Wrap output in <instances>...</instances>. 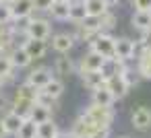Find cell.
<instances>
[{
  "label": "cell",
  "instance_id": "1",
  "mask_svg": "<svg viewBox=\"0 0 151 138\" xmlns=\"http://www.w3.org/2000/svg\"><path fill=\"white\" fill-rule=\"evenodd\" d=\"M83 115H85L95 128H110L112 122H114V111H112V107H99V105H93V103H91V107H87V109L83 111Z\"/></svg>",
  "mask_w": 151,
  "mask_h": 138
},
{
  "label": "cell",
  "instance_id": "2",
  "mask_svg": "<svg viewBox=\"0 0 151 138\" xmlns=\"http://www.w3.org/2000/svg\"><path fill=\"white\" fill-rule=\"evenodd\" d=\"M25 35H27L29 39H42V41H48V37L52 35L50 21H48V19H42V17L31 15V23H29V27H27Z\"/></svg>",
  "mask_w": 151,
  "mask_h": 138
},
{
  "label": "cell",
  "instance_id": "3",
  "mask_svg": "<svg viewBox=\"0 0 151 138\" xmlns=\"http://www.w3.org/2000/svg\"><path fill=\"white\" fill-rule=\"evenodd\" d=\"M91 52L99 54L104 60H112L114 58V37H110L108 33H97L91 41H89Z\"/></svg>",
  "mask_w": 151,
  "mask_h": 138
},
{
  "label": "cell",
  "instance_id": "4",
  "mask_svg": "<svg viewBox=\"0 0 151 138\" xmlns=\"http://www.w3.org/2000/svg\"><path fill=\"white\" fill-rule=\"evenodd\" d=\"M137 52V46L134 41H130L128 37H120V39H114V58L122 60V62H128Z\"/></svg>",
  "mask_w": 151,
  "mask_h": 138
},
{
  "label": "cell",
  "instance_id": "5",
  "mask_svg": "<svg viewBox=\"0 0 151 138\" xmlns=\"http://www.w3.org/2000/svg\"><path fill=\"white\" fill-rule=\"evenodd\" d=\"M106 89L112 93L114 99H122V97H126L130 87H128V83L124 80L122 74H116V76H108L106 78Z\"/></svg>",
  "mask_w": 151,
  "mask_h": 138
},
{
  "label": "cell",
  "instance_id": "6",
  "mask_svg": "<svg viewBox=\"0 0 151 138\" xmlns=\"http://www.w3.org/2000/svg\"><path fill=\"white\" fill-rule=\"evenodd\" d=\"M54 76H52V70L48 68V66H40V68H35V70H31L29 74H27V83L29 85H33L35 89H44L50 80H52Z\"/></svg>",
  "mask_w": 151,
  "mask_h": 138
},
{
  "label": "cell",
  "instance_id": "7",
  "mask_svg": "<svg viewBox=\"0 0 151 138\" xmlns=\"http://www.w3.org/2000/svg\"><path fill=\"white\" fill-rule=\"evenodd\" d=\"M130 122H132V126H134L137 130H141V132L149 130V128H151V109H149V107H137V109L132 111V115H130Z\"/></svg>",
  "mask_w": 151,
  "mask_h": 138
},
{
  "label": "cell",
  "instance_id": "8",
  "mask_svg": "<svg viewBox=\"0 0 151 138\" xmlns=\"http://www.w3.org/2000/svg\"><path fill=\"white\" fill-rule=\"evenodd\" d=\"M33 105H35V101H31V99H23V97H17V95H15L13 101H11V111L17 113V115L23 117V120H29Z\"/></svg>",
  "mask_w": 151,
  "mask_h": 138
},
{
  "label": "cell",
  "instance_id": "9",
  "mask_svg": "<svg viewBox=\"0 0 151 138\" xmlns=\"http://www.w3.org/2000/svg\"><path fill=\"white\" fill-rule=\"evenodd\" d=\"M104 58L99 56V54H95V52H87L83 58H81V62H79V72H87V70H101V66H104Z\"/></svg>",
  "mask_w": 151,
  "mask_h": 138
},
{
  "label": "cell",
  "instance_id": "10",
  "mask_svg": "<svg viewBox=\"0 0 151 138\" xmlns=\"http://www.w3.org/2000/svg\"><path fill=\"white\" fill-rule=\"evenodd\" d=\"M81 78H83V85H85L89 91H97V89L106 87V76L101 74V70H87V72H81Z\"/></svg>",
  "mask_w": 151,
  "mask_h": 138
},
{
  "label": "cell",
  "instance_id": "11",
  "mask_svg": "<svg viewBox=\"0 0 151 138\" xmlns=\"http://www.w3.org/2000/svg\"><path fill=\"white\" fill-rule=\"evenodd\" d=\"M73 46H75V35H70V33H56L52 37V48L62 56L68 54L73 50Z\"/></svg>",
  "mask_w": 151,
  "mask_h": 138
},
{
  "label": "cell",
  "instance_id": "12",
  "mask_svg": "<svg viewBox=\"0 0 151 138\" xmlns=\"http://www.w3.org/2000/svg\"><path fill=\"white\" fill-rule=\"evenodd\" d=\"M23 50L27 52V56H29L31 60H40V58L46 56V52H48V43L42 41V39H27V41L23 43Z\"/></svg>",
  "mask_w": 151,
  "mask_h": 138
},
{
  "label": "cell",
  "instance_id": "13",
  "mask_svg": "<svg viewBox=\"0 0 151 138\" xmlns=\"http://www.w3.org/2000/svg\"><path fill=\"white\" fill-rule=\"evenodd\" d=\"M85 19H87V11H85L83 0H70V6H68V21H73L75 25H81V23H85Z\"/></svg>",
  "mask_w": 151,
  "mask_h": 138
},
{
  "label": "cell",
  "instance_id": "14",
  "mask_svg": "<svg viewBox=\"0 0 151 138\" xmlns=\"http://www.w3.org/2000/svg\"><path fill=\"white\" fill-rule=\"evenodd\" d=\"M0 120H2V124H4V128H6L9 136H17V132H19L21 124L25 122L23 117H19V115H17V113H13L11 109H9V111H4Z\"/></svg>",
  "mask_w": 151,
  "mask_h": 138
},
{
  "label": "cell",
  "instance_id": "15",
  "mask_svg": "<svg viewBox=\"0 0 151 138\" xmlns=\"http://www.w3.org/2000/svg\"><path fill=\"white\" fill-rule=\"evenodd\" d=\"M11 13H13V19L31 17L33 15V0H15L11 4Z\"/></svg>",
  "mask_w": 151,
  "mask_h": 138
},
{
  "label": "cell",
  "instance_id": "16",
  "mask_svg": "<svg viewBox=\"0 0 151 138\" xmlns=\"http://www.w3.org/2000/svg\"><path fill=\"white\" fill-rule=\"evenodd\" d=\"M9 60H11V64L15 66V70L17 68H27L33 60L27 56V52L23 50V46H19V48H15L11 54H9Z\"/></svg>",
  "mask_w": 151,
  "mask_h": 138
},
{
  "label": "cell",
  "instance_id": "17",
  "mask_svg": "<svg viewBox=\"0 0 151 138\" xmlns=\"http://www.w3.org/2000/svg\"><path fill=\"white\" fill-rule=\"evenodd\" d=\"M85 11H87V19H99L101 15L108 13V6L104 4V0H83Z\"/></svg>",
  "mask_w": 151,
  "mask_h": 138
},
{
  "label": "cell",
  "instance_id": "18",
  "mask_svg": "<svg viewBox=\"0 0 151 138\" xmlns=\"http://www.w3.org/2000/svg\"><path fill=\"white\" fill-rule=\"evenodd\" d=\"M132 25H134L139 31L149 33V31H151V13H147V11H134V15H132Z\"/></svg>",
  "mask_w": 151,
  "mask_h": 138
},
{
  "label": "cell",
  "instance_id": "19",
  "mask_svg": "<svg viewBox=\"0 0 151 138\" xmlns=\"http://www.w3.org/2000/svg\"><path fill=\"white\" fill-rule=\"evenodd\" d=\"M114 101H116V99L112 97V93H110L106 87L93 91V97H91V103H93V105H99V107H112Z\"/></svg>",
  "mask_w": 151,
  "mask_h": 138
},
{
  "label": "cell",
  "instance_id": "20",
  "mask_svg": "<svg viewBox=\"0 0 151 138\" xmlns=\"http://www.w3.org/2000/svg\"><path fill=\"white\" fill-rule=\"evenodd\" d=\"M137 72L143 76V78H151V48H145L141 58H139V66H137Z\"/></svg>",
  "mask_w": 151,
  "mask_h": 138
},
{
  "label": "cell",
  "instance_id": "21",
  "mask_svg": "<svg viewBox=\"0 0 151 138\" xmlns=\"http://www.w3.org/2000/svg\"><path fill=\"white\" fill-rule=\"evenodd\" d=\"M60 132L58 124L54 120H48L44 124H37V138H56Z\"/></svg>",
  "mask_w": 151,
  "mask_h": 138
},
{
  "label": "cell",
  "instance_id": "22",
  "mask_svg": "<svg viewBox=\"0 0 151 138\" xmlns=\"http://www.w3.org/2000/svg\"><path fill=\"white\" fill-rule=\"evenodd\" d=\"M54 70H56L58 76H68V74L75 72V64H73L70 58L60 56V58H56V62H54Z\"/></svg>",
  "mask_w": 151,
  "mask_h": 138
},
{
  "label": "cell",
  "instance_id": "23",
  "mask_svg": "<svg viewBox=\"0 0 151 138\" xmlns=\"http://www.w3.org/2000/svg\"><path fill=\"white\" fill-rule=\"evenodd\" d=\"M44 95H48V97H52V99H56L58 101V97L62 95V91H64V83L60 80V78H52L44 89H40Z\"/></svg>",
  "mask_w": 151,
  "mask_h": 138
},
{
  "label": "cell",
  "instance_id": "24",
  "mask_svg": "<svg viewBox=\"0 0 151 138\" xmlns=\"http://www.w3.org/2000/svg\"><path fill=\"white\" fill-rule=\"evenodd\" d=\"M68 6H70V2H52L48 13L56 21H68Z\"/></svg>",
  "mask_w": 151,
  "mask_h": 138
},
{
  "label": "cell",
  "instance_id": "25",
  "mask_svg": "<svg viewBox=\"0 0 151 138\" xmlns=\"http://www.w3.org/2000/svg\"><path fill=\"white\" fill-rule=\"evenodd\" d=\"M29 120H31V122H35V124H44V122L52 120V111L35 103V105H33V109H31V115H29Z\"/></svg>",
  "mask_w": 151,
  "mask_h": 138
},
{
  "label": "cell",
  "instance_id": "26",
  "mask_svg": "<svg viewBox=\"0 0 151 138\" xmlns=\"http://www.w3.org/2000/svg\"><path fill=\"white\" fill-rule=\"evenodd\" d=\"M17 138H37V124L31 120H25L17 132Z\"/></svg>",
  "mask_w": 151,
  "mask_h": 138
},
{
  "label": "cell",
  "instance_id": "27",
  "mask_svg": "<svg viewBox=\"0 0 151 138\" xmlns=\"http://www.w3.org/2000/svg\"><path fill=\"white\" fill-rule=\"evenodd\" d=\"M37 93H40V89H35V87H33V85H29L27 80H25V83H21V85H19V89L15 91V95H17V97H23V99H31V101H35Z\"/></svg>",
  "mask_w": 151,
  "mask_h": 138
},
{
  "label": "cell",
  "instance_id": "28",
  "mask_svg": "<svg viewBox=\"0 0 151 138\" xmlns=\"http://www.w3.org/2000/svg\"><path fill=\"white\" fill-rule=\"evenodd\" d=\"M0 76L4 78V83L15 76V66L11 64V60L6 56H0Z\"/></svg>",
  "mask_w": 151,
  "mask_h": 138
},
{
  "label": "cell",
  "instance_id": "29",
  "mask_svg": "<svg viewBox=\"0 0 151 138\" xmlns=\"http://www.w3.org/2000/svg\"><path fill=\"white\" fill-rule=\"evenodd\" d=\"M35 103L52 111V109H54V105H56V99H52V97H48V95H44V93L40 91V93H37V97H35Z\"/></svg>",
  "mask_w": 151,
  "mask_h": 138
},
{
  "label": "cell",
  "instance_id": "30",
  "mask_svg": "<svg viewBox=\"0 0 151 138\" xmlns=\"http://www.w3.org/2000/svg\"><path fill=\"white\" fill-rule=\"evenodd\" d=\"M13 21V13H11V4L0 2V25H9Z\"/></svg>",
  "mask_w": 151,
  "mask_h": 138
},
{
  "label": "cell",
  "instance_id": "31",
  "mask_svg": "<svg viewBox=\"0 0 151 138\" xmlns=\"http://www.w3.org/2000/svg\"><path fill=\"white\" fill-rule=\"evenodd\" d=\"M54 0H33V15L35 13H48Z\"/></svg>",
  "mask_w": 151,
  "mask_h": 138
},
{
  "label": "cell",
  "instance_id": "32",
  "mask_svg": "<svg viewBox=\"0 0 151 138\" xmlns=\"http://www.w3.org/2000/svg\"><path fill=\"white\" fill-rule=\"evenodd\" d=\"M132 6L137 11H147L151 13V0H132Z\"/></svg>",
  "mask_w": 151,
  "mask_h": 138
},
{
  "label": "cell",
  "instance_id": "33",
  "mask_svg": "<svg viewBox=\"0 0 151 138\" xmlns=\"http://www.w3.org/2000/svg\"><path fill=\"white\" fill-rule=\"evenodd\" d=\"M89 138H110V128H97Z\"/></svg>",
  "mask_w": 151,
  "mask_h": 138
},
{
  "label": "cell",
  "instance_id": "34",
  "mask_svg": "<svg viewBox=\"0 0 151 138\" xmlns=\"http://www.w3.org/2000/svg\"><path fill=\"white\" fill-rule=\"evenodd\" d=\"M0 138H9V132H6V128H4V124H2V120H0Z\"/></svg>",
  "mask_w": 151,
  "mask_h": 138
},
{
  "label": "cell",
  "instance_id": "35",
  "mask_svg": "<svg viewBox=\"0 0 151 138\" xmlns=\"http://www.w3.org/2000/svg\"><path fill=\"white\" fill-rule=\"evenodd\" d=\"M56 138H75V136H73V134H70V130H66V132H62V130H60V132H58V136H56Z\"/></svg>",
  "mask_w": 151,
  "mask_h": 138
},
{
  "label": "cell",
  "instance_id": "36",
  "mask_svg": "<svg viewBox=\"0 0 151 138\" xmlns=\"http://www.w3.org/2000/svg\"><path fill=\"white\" fill-rule=\"evenodd\" d=\"M118 2H120V0H104V4H106L108 9H110V6H114V4H118Z\"/></svg>",
  "mask_w": 151,
  "mask_h": 138
},
{
  "label": "cell",
  "instance_id": "37",
  "mask_svg": "<svg viewBox=\"0 0 151 138\" xmlns=\"http://www.w3.org/2000/svg\"><path fill=\"white\" fill-rule=\"evenodd\" d=\"M0 2H4V4H13L15 0H0Z\"/></svg>",
  "mask_w": 151,
  "mask_h": 138
},
{
  "label": "cell",
  "instance_id": "38",
  "mask_svg": "<svg viewBox=\"0 0 151 138\" xmlns=\"http://www.w3.org/2000/svg\"><path fill=\"white\" fill-rule=\"evenodd\" d=\"M2 87H4V78H2V76H0V89H2Z\"/></svg>",
  "mask_w": 151,
  "mask_h": 138
},
{
  "label": "cell",
  "instance_id": "39",
  "mask_svg": "<svg viewBox=\"0 0 151 138\" xmlns=\"http://www.w3.org/2000/svg\"><path fill=\"white\" fill-rule=\"evenodd\" d=\"M54 2H70V0H54Z\"/></svg>",
  "mask_w": 151,
  "mask_h": 138
},
{
  "label": "cell",
  "instance_id": "40",
  "mask_svg": "<svg viewBox=\"0 0 151 138\" xmlns=\"http://www.w3.org/2000/svg\"><path fill=\"white\" fill-rule=\"evenodd\" d=\"M120 138H128V136H120Z\"/></svg>",
  "mask_w": 151,
  "mask_h": 138
}]
</instances>
